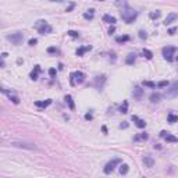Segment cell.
Returning <instances> with one entry per match:
<instances>
[{
  "label": "cell",
  "instance_id": "cell-24",
  "mask_svg": "<svg viewBox=\"0 0 178 178\" xmlns=\"http://www.w3.org/2000/svg\"><path fill=\"white\" fill-rule=\"evenodd\" d=\"M143 163H145V164H146L148 167H153V160H152L149 156H146V157L143 159Z\"/></svg>",
  "mask_w": 178,
  "mask_h": 178
},
{
  "label": "cell",
  "instance_id": "cell-23",
  "mask_svg": "<svg viewBox=\"0 0 178 178\" xmlns=\"http://www.w3.org/2000/svg\"><path fill=\"white\" fill-rule=\"evenodd\" d=\"M116 40L118 42V43H123V42H127V40H129V36H127V35H124V36H117Z\"/></svg>",
  "mask_w": 178,
  "mask_h": 178
},
{
  "label": "cell",
  "instance_id": "cell-27",
  "mask_svg": "<svg viewBox=\"0 0 178 178\" xmlns=\"http://www.w3.org/2000/svg\"><path fill=\"white\" fill-rule=\"evenodd\" d=\"M128 173V166L127 164H121L120 166V174H127Z\"/></svg>",
  "mask_w": 178,
  "mask_h": 178
},
{
  "label": "cell",
  "instance_id": "cell-33",
  "mask_svg": "<svg viewBox=\"0 0 178 178\" xmlns=\"http://www.w3.org/2000/svg\"><path fill=\"white\" fill-rule=\"evenodd\" d=\"M146 32H145V31H139V38H141V39H146Z\"/></svg>",
  "mask_w": 178,
  "mask_h": 178
},
{
  "label": "cell",
  "instance_id": "cell-25",
  "mask_svg": "<svg viewBox=\"0 0 178 178\" xmlns=\"http://www.w3.org/2000/svg\"><path fill=\"white\" fill-rule=\"evenodd\" d=\"M143 56H145V57H146V59H149V60H150L152 57H153V53H152L150 50H148V49H143Z\"/></svg>",
  "mask_w": 178,
  "mask_h": 178
},
{
  "label": "cell",
  "instance_id": "cell-32",
  "mask_svg": "<svg viewBox=\"0 0 178 178\" xmlns=\"http://www.w3.org/2000/svg\"><path fill=\"white\" fill-rule=\"evenodd\" d=\"M135 139H136V141H139V139H148V135H146V134H142V135H139V136H136Z\"/></svg>",
  "mask_w": 178,
  "mask_h": 178
},
{
  "label": "cell",
  "instance_id": "cell-40",
  "mask_svg": "<svg viewBox=\"0 0 178 178\" xmlns=\"http://www.w3.org/2000/svg\"><path fill=\"white\" fill-rule=\"evenodd\" d=\"M113 32H114V27H111V28H110V31H109V34H110V35H111V34H113Z\"/></svg>",
  "mask_w": 178,
  "mask_h": 178
},
{
  "label": "cell",
  "instance_id": "cell-18",
  "mask_svg": "<svg viewBox=\"0 0 178 178\" xmlns=\"http://www.w3.org/2000/svg\"><path fill=\"white\" fill-rule=\"evenodd\" d=\"M103 21H105V22H109V24H114V22H116V18L106 14V16H103Z\"/></svg>",
  "mask_w": 178,
  "mask_h": 178
},
{
  "label": "cell",
  "instance_id": "cell-43",
  "mask_svg": "<svg viewBox=\"0 0 178 178\" xmlns=\"http://www.w3.org/2000/svg\"><path fill=\"white\" fill-rule=\"evenodd\" d=\"M100 1H103V0H100Z\"/></svg>",
  "mask_w": 178,
  "mask_h": 178
},
{
  "label": "cell",
  "instance_id": "cell-42",
  "mask_svg": "<svg viewBox=\"0 0 178 178\" xmlns=\"http://www.w3.org/2000/svg\"><path fill=\"white\" fill-rule=\"evenodd\" d=\"M50 1H63V0H50Z\"/></svg>",
  "mask_w": 178,
  "mask_h": 178
},
{
  "label": "cell",
  "instance_id": "cell-20",
  "mask_svg": "<svg viewBox=\"0 0 178 178\" xmlns=\"http://www.w3.org/2000/svg\"><path fill=\"white\" fill-rule=\"evenodd\" d=\"M95 16V13H93V10H88L86 13H84V18L85 20H92Z\"/></svg>",
  "mask_w": 178,
  "mask_h": 178
},
{
  "label": "cell",
  "instance_id": "cell-4",
  "mask_svg": "<svg viewBox=\"0 0 178 178\" xmlns=\"http://www.w3.org/2000/svg\"><path fill=\"white\" fill-rule=\"evenodd\" d=\"M174 53H175V47H173V46H166V47H163V56H164V59L167 60V61H173L174 60Z\"/></svg>",
  "mask_w": 178,
  "mask_h": 178
},
{
  "label": "cell",
  "instance_id": "cell-38",
  "mask_svg": "<svg viewBox=\"0 0 178 178\" xmlns=\"http://www.w3.org/2000/svg\"><path fill=\"white\" fill-rule=\"evenodd\" d=\"M54 74H56V70H54V68H50V70H49V75H50V77H53Z\"/></svg>",
  "mask_w": 178,
  "mask_h": 178
},
{
  "label": "cell",
  "instance_id": "cell-41",
  "mask_svg": "<svg viewBox=\"0 0 178 178\" xmlns=\"http://www.w3.org/2000/svg\"><path fill=\"white\" fill-rule=\"evenodd\" d=\"M127 127H128V124H121L120 125V128H127Z\"/></svg>",
  "mask_w": 178,
  "mask_h": 178
},
{
  "label": "cell",
  "instance_id": "cell-13",
  "mask_svg": "<svg viewBox=\"0 0 178 178\" xmlns=\"http://www.w3.org/2000/svg\"><path fill=\"white\" fill-rule=\"evenodd\" d=\"M132 121H135L136 127H139V128H145L146 127V123L143 120H141V118H138L136 116H132Z\"/></svg>",
  "mask_w": 178,
  "mask_h": 178
},
{
  "label": "cell",
  "instance_id": "cell-6",
  "mask_svg": "<svg viewBox=\"0 0 178 178\" xmlns=\"http://www.w3.org/2000/svg\"><path fill=\"white\" fill-rule=\"evenodd\" d=\"M120 163H121V160H120V159H113L111 161H109L106 166H105V173H106V174H110L113 170L116 169L117 164H120Z\"/></svg>",
  "mask_w": 178,
  "mask_h": 178
},
{
  "label": "cell",
  "instance_id": "cell-21",
  "mask_svg": "<svg viewBox=\"0 0 178 178\" xmlns=\"http://www.w3.org/2000/svg\"><path fill=\"white\" fill-rule=\"evenodd\" d=\"M135 59H136V56L135 54H128V57H127V60H125V63L127 64H134V61H135Z\"/></svg>",
  "mask_w": 178,
  "mask_h": 178
},
{
  "label": "cell",
  "instance_id": "cell-9",
  "mask_svg": "<svg viewBox=\"0 0 178 178\" xmlns=\"http://www.w3.org/2000/svg\"><path fill=\"white\" fill-rule=\"evenodd\" d=\"M13 146H17V148H25V149H36V146L34 143H25V142H13Z\"/></svg>",
  "mask_w": 178,
  "mask_h": 178
},
{
  "label": "cell",
  "instance_id": "cell-19",
  "mask_svg": "<svg viewBox=\"0 0 178 178\" xmlns=\"http://www.w3.org/2000/svg\"><path fill=\"white\" fill-rule=\"evenodd\" d=\"M105 81H106V78H105V77H96V80H95V84H96V85H98V88L100 89V88H102V84H103Z\"/></svg>",
  "mask_w": 178,
  "mask_h": 178
},
{
  "label": "cell",
  "instance_id": "cell-1",
  "mask_svg": "<svg viewBox=\"0 0 178 178\" xmlns=\"http://www.w3.org/2000/svg\"><path fill=\"white\" fill-rule=\"evenodd\" d=\"M136 16H138V13L135 10L129 9V7H123L121 9V18L124 20L127 24H131L134 20L136 18Z\"/></svg>",
  "mask_w": 178,
  "mask_h": 178
},
{
  "label": "cell",
  "instance_id": "cell-26",
  "mask_svg": "<svg viewBox=\"0 0 178 178\" xmlns=\"http://www.w3.org/2000/svg\"><path fill=\"white\" fill-rule=\"evenodd\" d=\"M150 100L153 103H157V102H160V95H157V93H153L150 96Z\"/></svg>",
  "mask_w": 178,
  "mask_h": 178
},
{
  "label": "cell",
  "instance_id": "cell-15",
  "mask_svg": "<svg viewBox=\"0 0 178 178\" xmlns=\"http://www.w3.org/2000/svg\"><path fill=\"white\" fill-rule=\"evenodd\" d=\"M132 95H134V98L141 99L142 98V95H143V90L141 88H135L134 89V92H132Z\"/></svg>",
  "mask_w": 178,
  "mask_h": 178
},
{
  "label": "cell",
  "instance_id": "cell-8",
  "mask_svg": "<svg viewBox=\"0 0 178 178\" xmlns=\"http://www.w3.org/2000/svg\"><path fill=\"white\" fill-rule=\"evenodd\" d=\"M160 136H161V138H164L167 142H177V141H178L177 136H174V135H171V134L166 132V131H161V132H160Z\"/></svg>",
  "mask_w": 178,
  "mask_h": 178
},
{
  "label": "cell",
  "instance_id": "cell-39",
  "mask_svg": "<svg viewBox=\"0 0 178 178\" xmlns=\"http://www.w3.org/2000/svg\"><path fill=\"white\" fill-rule=\"evenodd\" d=\"M85 118H86V120H92V118H93V116H92V114H85Z\"/></svg>",
  "mask_w": 178,
  "mask_h": 178
},
{
  "label": "cell",
  "instance_id": "cell-3",
  "mask_svg": "<svg viewBox=\"0 0 178 178\" xmlns=\"http://www.w3.org/2000/svg\"><path fill=\"white\" fill-rule=\"evenodd\" d=\"M70 78H71V80H70L71 81V85L75 86V85H80V84H82V82L85 81V74L81 71H75L70 75Z\"/></svg>",
  "mask_w": 178,
  "mask_h": 178
},
{
  "label": "cell",
  "instance_id": "cell-37",
  "mask_svg": "<svg viewBox=\"0 0 178 178\" xmlns=\"http://www.w3.org/2000/svg\"><path fill=\"white\" fill-rule=\"evenodd\" d=\"M36 42H38L36 39H31V40H29V46H35Z\"/></svg>",
  "mask_w": 178,
  "mask_h": 178
},
{
  "label": "cell",
  "instance_id": "cell-28",
  "mask_svg": "<svg viewBox=\"0 0 178 178\" xmlns=\"http://www.w3.org/2000/svg\"><path fill=\"white\" fill-rule=\"evenodd\" d=\"M160 11H159V10H156V11H153V13H150V18L152 20H156V18H159L160 17Z\"/></svg>",
  "mask_w": 178,
  "mask_h": 178
},
{
  "label": "cell",
  "instance_id": "cell-5",
  "mask_svg": "<svg viewBox=\"0 0 178 178\" xmlns=\"http://www.w3.org/2000/svg\"><path fill=\"white\" fill-rule=\"evenodd\" d=\"M7 40L13 42L14 44H20V43H22V40H24V35L21 32H16V34L7 35Z\"/></svg>",
  "mask_w": 178,
  "mask_h": 178
},
{
  "label": "cell",
  "instance_id": "cell-22",
  "mask_svg": "<svg viewBox=\"0 0 178 178\" xmlns=\"http://www.w3.org/2000/svg\"><path fill=\"white\" fill-rule=\"evenodd\" d=\"M65 102H67V103H68V106H70V109H71V110H74V102H72V98L71 96H70V95H67V96H65Z\"/></svg>",
  "mask_w": 178,
  "mask_h": 178
},
{
  "label": "cell",
  "instance_id": "cell-7",
  "mask_svg": "<svg viewBox=\"0 0 178 178\" xmlns=\"http://www.w3.org/2000/svg\"><path fill=\"white\" fill-rule=\"evenodd\" d=\"M164 96L166 98H175V96H178V84H175L170 89H167L166 93H164Z\"/></svg>",
  "mask_w": 178,
  "mask_h": 178
},
{
  "label": "cell",
  "instance_id": "cell-11",
  "mask_svg": "<svg viewBox=\"0 0 178 178\" xmlns=\"http://www.w3.org/2000/svg\"><path fill=\"white\" fill-rule=\"evenodd\" d=\"M177 18H178V14H175V13H171V14H169L167 18L164 20V25H170V24H171V22H174Z\"/></svg>",
  "mask_w": 178,
  "mask_h": 178
},
{
  "label": "cell",
  "instance_id": "cell-2",
  "mask_svg": "<svg viewBox=\"0 0 178 178\" xmlns=\"http://www.w3.org/2000/svg\"><path fill=\"white\" fill-rule=\"evenodd\" d=\"M36 29H38V32L40 34V35H46V34H50L52 31H53V28L50 27L46 21H43V20H39V21H36L35 24Z\"/></svg>",
  "mask_w": 178,
  "mask_h": 178
},
{
  "label": "cell",
  "instance_id": "cell-31",
  "mask_svg": "<svg viewBox=\"0 0 178 178\" xmlns=\"http://www.w3.org/2000/svg\"><path fill=\"white\" fill-rule=\"evenodd\" d=\"M68 35L71 36V38H78V32H75V31H68Z\"/></svg>",
  "mask_w": 178,
  "mask_h": 178
},
{
  "label": "cell",
  "instance_id": "cell-10",
  "mask_svg": "<svg viewBox=\"0 0 178 178\" xmlns=\"http://www.w3.org/2000/svg\"><path fill=\"white\" fill-rule=\"evenodd\" d=\"M1 92H3V93H6V95L9 96V99H10V100L13 102V103H16V105H18V103H20V99H18L17 96H16V95H13L11 92H9V90H6V89H1Z\"/></svg>",
  "mask_w": 178,
  "mask_h": 178
},
{
  "label": "cell",
  "instance_id": "cell-14",
  "mask_svg": "<svg viewBox=\"0 0 178 178\" xmlns=\"http://www.w3.org/2000/svg\"><path fill=\"white\" fill-rule=\"evenodd\" d=\"M40 72V67L39 65H35V70L31 72V80H34V81H36L38 80V74Z\"/></svg>",
  "mask_w": 178,
  "mask_h": 178
},
{
  "label": "cell",
  "instance_id": "cell-16",
  "mask_svg": "<svg viewBox=\"0 0 178 178\" xmlns=\"http://www.w3.org/2000/svg\"><path fill=\"white\" fill-rule=\"evenodd\" d=\"M167 121H169L170 124H175V123H178V116H175V114H171V113H170L169 116H167Z\"/></svg>",
  "mask_w": 178,
  "mask_h": 178
},
{
  "label": "cell",
  "instance_id": "cell-34",
  "mask_svg": "<svg viewBox=\"0 0 178 178\" xmlns=\"http://www.w3.org/2000/svg\"><path fill=\"white\" fill-rule=\"evenodd\" d=\"M167 85H169V82H167V81H161V82L157 84V86H167Z\"/></svg>",
  "mask_w": 178,
  "mask_h": 178
},
{
  "label": "cell",
  "instance_id": "cell-35",
  "mask_svg": "<svg viewBox=\"0 0 178 178\" xmlns=\"http://www.w3.org/2000/svg\"><path fill=\"white\" fill-rule=\"evenodd\" d=\"M47 52H49V53H57V49H56V47H49Z\"/></svg>",
  "mask_w": 178,
  "mask_h": 178
},
{
  "label": "cell",
  "instance_id": "cell-36",
  "mask_svg": "<svg viewBox=\"0 0 178 178\" xmlns=\"http://www.w3.org/2000/svg\"><path fill=\"white\" fill-rule=\"evenodd\" d=\"M175 32H177V28H171V29L169 31V34H170V35H174Z\"/></svg>",
  "mask_w": 178,
  "mask_h": 178
},
{
  "label": "cell",
  "instance_id": "cell-17",
  "mask_svg": "<svg viewBox=\"0 0 178 178\" xmlns=\"http://www.w3.org/2000/svg\"><path fill=\"white\" fill-rule=\"evenodd\" d=\"M92 49V46H85V47H80V49H77V56H84L85 52H88Z\"/></svg>",
  "mask_w": 178,
  "mask_h": 178
},
{
  "label": "cell",
  "instance_id": "cell-30",
  "mask_svg": "<svg viewBox=\"0 0 178 178\" xmlns=\"http://www.w3.org/2000/svg\"><path fill=\"white\" fill-rule=\"evenodd\" d=\"M127 107H128V103L124 102V106L120 107V111H121V113H127Z\"/></svg>",
  "mask_w": 178,
  "mask_h": 178
},
{
  "label": "cell",
  "instance_id": "cell-29",
  "mask_svg": "<svg viewBox=\"0 0 178 178\" xmlns=\"http://www.w3.org/2000/svg\"><path fill=\"white\" fill-rule=\"evenodd\" d=\"M143 85L145 86H149V88H156V84H153L150 81H143Z\"/></svg>",
  "mask_w": 178,
  "mask_h": 178
},
{
  "label": "cell",
  "instance_id": "cell-12",
  "mask_svg": "<svg viewBox=\"0 0 178 178\" xmlns=\"http://www.w3.org/2000/svg\"><path fill=\"white\" fill-rule=\"evenodd\" d=\"M52 105V99H47V100H44V102H35V106L36 107H40V109H46L47 106H50Z\"/></svg>",
  "mask_w": 178,
  "mask_h": 178
}]
</instances>
